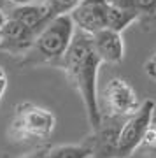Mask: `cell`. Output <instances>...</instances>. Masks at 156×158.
Returning <instances> with one entry per match:
<instances>
[{
  "instance_id": "7a4b0ae2",
  "label": "cell",
  "mask_w": 156,
  "mask_h": 158,
  "mask_svg": "<svg viewBox=\"0 0 156 158\" xmlns=\"http://www.w3.org/2000/svg\"><path fill=\"white\" fill-rule=\"evenodd\" d=\"M76 30L77 28L72 21L70 12L55 16L39 32L32 48L21 56L19 67L34 69L39 65H47L58 69L61 58L72 42Z\"/></svg>"
},
{
  "instance_id": "ffe728a7",
  "label": "cell",
  "mask_w": 156,
  "mask_h": 158,
  "mask_svg": "<svg viewBox=\"0 0 156 158\" xmlns=\"http://www.w3.org/2000/svg\"><path fill=\"white\" fill-rule=\"evenodd\" d=\"M147 76H149L151 79H154V81H156V70H154V72H151V74H147Z\"/></svg>"
},
{
  "instance_id": "ac0fdd59",
  "label": "cell",
  "mask_w": 156,
  "mask_h": 158,
  "mask_svg": "<svg viewBox=\"0 0 156 158\" xmlns=\"http://www.w3.org/2000/svg\"><path fill=\"white\" fill-rule=\"evenodd\" d=\"M146 158H156V148L149 149V151H146Z\"/></svg>"
},
{
  "instance_id": "5b68a950",
  "label": "cell",
  "mask_w": 156,
  "mask_h": 158,
  "mask_svg": "<svg viewBox=\"0 0 156 158\" xmlns=\"http://www.w3.org/2000/svg\"><path fill=\"white\" fill-rule=\"evenodd\" d=\"M156 104L151 98H146L140 104L139 111L125 118L117 137V158H132L137 149H140L142 139L147 127L154 121Z\"/></svg>"
},
{
  "instance_id": "8fae6325",
  "label": "cell",
  "mask_w": 156,
  "mask_h": 158,
  "mask_svg": "<svg viewBox=\"0 0 156 158\" xmlns=\"http://www.w3.org/2000/svg\"><path fill=\"white\" fill-rule=\"evenodd\" d=\"M93 151L86 142L79 144H47L46 158H91Z\"/></svg>"
},
{
  "instance_id": "277c9868",
  "label": "cell",
  "mask_w": 156,
  "mask_h": 158,
  "mask_svg": "<svg viewBox=\"0 0 156 158\" xmlns=\"http://www.w3.org/2000/svg\"><path fill=\"white\" fill-rule=\"evenodd\" d=\"M102 116L112 118H128L130 114L139 111L140 104L139 93L123 77H112L105 83L98 95Z\"/></svg>"
},
{
  "instance_id": "30bf717a",
  "label": "cell",
  "mask_w": 156,
  "mask_h": 158,
  "mask_svg": "<svg viewBox=\"0 0 156 158\" xmlns=\"http://www.w3.org/2000/svg\"><path fill=\"white\" fill-rule=\"evenodd\" d=\"M114 6L133 12L142 25H156V0H111Z\"/></svg>"
},
{
  "instance_id": "ba28073f",
  "label": "cell",
  "mask_w": 156,
  "mask_h": 158,
  "mask_svg": "<svg viewBox=\"0 0 156 158\" xmlns=\"http://www.w3.org/2000/svg\"><path fill=\"white\" fill-rule=\"evenodd\" d=\"M37 35H39V30L6 14V21L0 28V51L11 56L21 58L32 48Z\"/></svg>"
},
{
  "instance_id": "52a82bcc",
  "label": "cell",
  "mask_w": 156,
  "mask_h": 158,
  "mask_svg": "<svg viewBox=\"0 0 156 158\" xmlns=\"http://www.w3.org/2000/svg\"><path fill=\"white\" fill-rule=\"evenodd\" d=\"M125 118L102 116V121L86 137V144L91 148V158H117V137Z\"/></svg>"
},
{
  "instance_id": "e0dca14e",
  "label": "cell",
  "mask_w": 156,
  "mask_h": 158,
  "mask_svg": "<svg viewBox=\"0 0 156 158\" xmlns=\"http://www.w3.org/2000/svg\"><path fill=\"white\" fill-rule=\"evenodd\" d=\"M7 2L12 4V6H25V4H35L39 0H7Z\"/></svg>"
},
{
  "instance_id": "5bb4252c",
  "label": "cell",
  "mask_w": 156,
  "mask_h": 158,
  "mask_svg": "<svg viewBox=\"0 0 156 158\" xmlns=\"http://www.w3.org/2000/svg\"><path fill=\"white\" fill-rule=\"evenodd\" d=\"M46 149H47V144H44V146H39V148H35V149H32L30 153L23 155L21 158H46Z\"/></svg>"
},
{
  "instance_id": "9a60e30c",
  "label": "cell",
  "mask_w": 156,
  "mask_h": 158,
  "mask_svg": "<svg viewBox=\"0 0 156 158\" xmlns=\"http://www.w3.org/2000/svg\"><path fill=\"white\" fill-rule=\"evenodd\" d=\"M6 90H7V74H6V70H4V67L0 65V100H2Z\"/></svg>"
},
{
  "instance_id": "9c48e42d",
  "label": "cell",
  "mask_w": 156,
  "mask_h": 158,
  "mask_svg": "<svg viewBox=\"0 0 156 158\" xmlns=\"http://www.w3.org/2000/svg\"><path fill=\"white\" fill-rule=\"evenodd\" d=\"M91 42H93V49L102 63L119 65L123 62L125 42H123L121 32H116L111 28L98 30L95 34H91Z\"/></svg>"
},
{
  "instance_id": "d6986e66",
  "label": "cell",
  "mask_w": 156,
  "mask_h": 158,
  "mask_svg": "<svg viewBox=\"0 0 156 158\" xmlns=\"http://www.w3.org/2000/svg\"><path fill=\"white\" fill-rule=\"evenodd\" d=\"M4 21H6V14H4V12H2V9H0V28H2Z\"/></svg>"
},
{
  "instance_id": "2e32d148",
  "label": "cell",
  "mask_w": 156,
  "mask_h": 158,
  "mask_svg": "<svg viewBox=\"0 0 156 158\" xmlns=\"http://www.w3.org/2000/svg\"><path fill=\"white\" fill-rule=\"evenodd\" d=\"M144 69H146V72H147V74H151V72H154V70H156V51L149 56V60L146 62Z\"/></svg>"
},
{
  "instance_id": "7c38bea8",
  "label": "cell",
  "mask_w": 156,
  "mask_h": 158,
  "mask_svg": "<svg viewBox=\"0 0 156 158\" xmlns=\"http://www.w3.org/2000/svg\"><path fill=\"white\" fill-rule=\"evenodd\" d=\"M47 7L51 9V12L58 16V14H65V12H70L74 7L79 4V0H44Z\"/></svg>"
},
{
  "instance_id": "6da1fadb",
  "label": "cell",
  "mask_w": 156,
  "mask_h": 158,
  "mask_svg": "<svg viewBox=\"0 0 156 158\" xmlns=\"http://www.w3.org/2000/svg\"><path fill=\"white\" fill-rule=\"evenodd\" d=\"M100 58L96 56L91 42V35L76 30L74 39L68 46L67 53L63 55L60 67L65 72L68 85L79 93L86 109V118L91 130L96 128L102 121L100 104H98V70Z\"/></svg>"
},
{
  "instance_id": "44dd1931",
  "label": "cell",
  "mask_w": 156,
  "mask_h": 158,
  "mask_svg": "<svg viewBox=\"0 0 156 158\" xmlns=\"http://www.w3.org/2000/svg\"><path fill=\"white\" fill-rule=\"evenodd\" d=\"M132 158H133V156H132Z\"/></svg>"
},
{
  "instance_id": "4fadbf2b",
  "label": "cell",
  "mask_w": 156,
  "mask_h": 158,
  "mask_svg": "<svg viewBox=\"0 0 156 158\" xmlns=\"http://www.w3.org/2000/svg\"><path fill=\"white\" fill-rule=\"evenodd\" d=\"M140 148H142V149H146V151H149V149L156 148V123H154V121H153V123L147 127V130H146Z\"/></svg>"
},
{
  "instance_id": "8992f818",
  "label": "cell",
  "mask_w": 156,
  "mask_h": 158,
  "mask_svg": "<svg viewBox=\"0 0 156 158\" xmlns=\"http://www.w3.org/2000/svg\"><path fill=\"white\" fill-rule=\"evenodd\" d=\"M112 7L111 0H79L70 11V16L76 28L91 35L98 30L109 28Z\"/></svg>"
},
{
  "instance_id": "3957f363",
  "label": "cell",
  "mask_w": 156,
  "mask_h": 158,
  "mask_svg": "<svg viewBox=\"0 0 156 158\" xmlns=\"http://www.w3.org/2000/svg\"><path fill=\"white\" fill-rule=\"evenodd\" d=\"M56 118L49 109L34 102H19L14 107L7 135L12 142L47 141L55 132Z\"/></svg>"
}]
</instances>
